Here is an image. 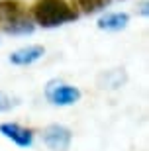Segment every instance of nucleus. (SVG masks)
<instances>
[{"label": "nucleus", "instance_id": "obj_5", "mask_svg": "<svg viewBox=\"0 0 149 151\" xmlns=\"http://www.w3.org/2000/svg\"><path fill=\"white\" fill-rule=\"evenodd\" d=\"M0 134L4 135L6 139H10L12 143H16L18 147H32L33 143V132L28 128H24L20 124H14V122H6V124H0Z\"/></svg>", "mask_w": 149, "mask_h": 151}, {"label": "nucleus", "instance_id": "obj_7", "mask_svg": "<svg viewBox=\"0 0 149 151\" xmlns=\"http://www.w3.org/2000/svg\"><path fill=\"white\" fill-rule=\"evenodd\" d=\"M130 24V16L126 12H108L98 20L100 29H108V32H120Z\"/></svg>", "mask_w": 149, "mask_h": 151}, {"label": "nucleus", "instance_id": "obj_2", "mask_svg": "<svg viewBox=\"0 0 149 151\" xmlns=\"http://www.w3.org/2000/svg\"><path fill=\"white\" fill-rule=\"evenodd\" d=\"M33 20L41 28H57L77 20V12L65 0H37L33 6Z\"/></svg>", "mask_w": 149, "mask_h": 151}, {"label": "nucleus", "instance_id": "obj_3", "mask_svg": "<svg viewBox=\"0 0 149 151\" xmlns=\"http://www.w3.org/2000/svg\"><path fill=\"white\" fill-rule=\"evenodd\" d=\"M45 96L55 106H73L75 102L81 100V90L63 81H51L45 86Z\"/></svg>", "mask_w": 149, "mask_h": 151}, {"label": "nucleus", "instance_id": "obj_6", "mask_svg": "<svg viewBox=\"0 0 149 151\" xmlns=\"http://www.w3.org/2000/svg\"><path fill=\"white\" fill-rule=\"evenodd\" d=\"M43 55H45L43 45H28V47L14 51L10 55V63L18 65V67H28V65H33L35 61H39Z\"/></svg>", "mask_w": 149, "mask_h": 151}, {"label": "nucleus", "instance_id": "obj_8", "mask_svg": "<svg viewBox=\"0 0 149 151\" xmlns=\"http://www.w3.org/2000/svg\"><path fill=\"white\" fill-rule=\"evenodd\" d=\"M75 2L84 14H94V12L102 10L110 4V0H75Z\"/></svg>", "mask_w": 149, "mask_h": 151}, {"label": "nucleus", "instance_id": "obj_10", "mask_svg": "<svg viewBox=\"0 0 149 151\" xmlns=\"http://www.w3.org/2000/svg\"><path fill=\"white\" fill-rule=\"evenodd\" d=\"M12 106H14L12 98L8 94H4V92H0V112H6V110H10Z\"/></svg>", "mask_w": 149, "mask_h": 151}, {"label": "nucleus", "instance_id": "obj_1", "mask_svg": "<svg viewBox=\"0 0 149 151\" xmlns=\"http://www.w3.org/2000/svg\"><path fill=\"white\" fill-rule=\"evenodd\" d=\"M0 26L12 35H28L33 32V20L20 0H0Z\"/></svg>", "mask_w": 149, "mask_h": 151}, {"label": "nucleus", "instance_id": "obj_9", "mask_svg": "<svg viewBox=\"0 0 149 151\" xmlns=\"http://www.w3.org/2000/svg\"><path fill=\"white\" fill-rule=\"evenodd\" d=\"M100 78H104V88L108 86V88H118V86H122L124 84V81H126V75L122 73V71H106L104 75Z\"/></svg>", "mask_w": 149, "mask_h": 151}, {"label": "nucleus", "instance_id": "obj_4", "mask_svg": "<svg viewBox=\"0 0 149 151\" xmlns=\"http://www.w3.org/2000/svg\"><path fill=\"white\" fill-rule=\"evenodd\" d=\"M71 141H73V134L65 126L53 124V126H47L43 132V143L53 151H67Z\"/></svg>", "mask_w": 149, "mask_h": 151}]
</instances>
